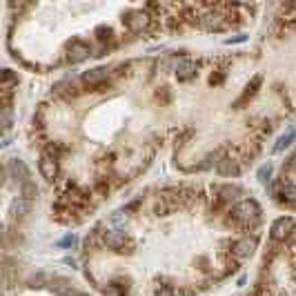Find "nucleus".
<instances>
[{
	"mask_svg": "<svg viewBox=\"0 0 296 296\" xmlns=\"http://www.w3.org/2000/svg\"><path fill=\"white\" fill-rule=\"evenodd\" d=\"M176 76H178V80H189V78L196 76V65L192 60H183L176 69Z\"/></svg>",
	"mask_w": 296,
	"mask_h": 296,
	"instance_id": "1",
	"label": "nucleus"
},
{
	"mask_svg": "<svg viewBox=\"0 0 296 296\" xmlns=\"http://www.w3.org/2000/svg\"><path fill=\"white\" fill-rule=\"evenodd\" d=\"M294 136H296V132H294V130H289L287 134H283V136L278 138V143L274 145V152H283V149H285L287 145L294 141Z\"/></svg>",
	"mask_w": 296,
	"mask_h": 296,
	"instance_id": "2",
	"label": "nucleus"
}]
</instances>
